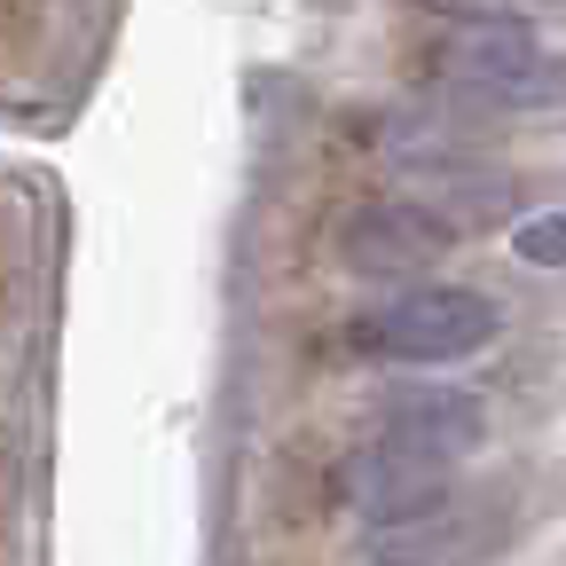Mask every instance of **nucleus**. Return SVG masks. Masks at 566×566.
Masks as SVG:
<instances>
[{
    "label": "nucleus",
    "mask_w": 566,
    "mask_h": 566,
    "mask_svg": "<svg viewBox=\"0 0 566 566\" xmlns=\"http://www.w3.org/2000/svg\"><path fill=\"white\" fill-rule=\"evenodd\" d=\"M433 71L457 80L464 95L504 103V111H558L566 103V55L543 48L520 17H464L457 32H441Z\"/></svg>",
    "instance_id": "f257e3e1"
},
{
    "label": "nucleus",
    "mask_w": 566,
    "mask_h": 566,
    "mask_svg": "<svg viewBox=\"0 0 566 566\" xmlns=\"http://www.w3.org/2000/svg\"><path fill=\"white\" fill-rule=\"evenodd\" d=\"M495 338V307L464 283H417V292L370 307L354 323V346L370 363H401V370H441V363H464Z\"/></svg>",
    "instance_id": "f03ea898"
},
{
    "label": "nucleus",
    "mask_w": 566,
    "mask_h": 566,
    "mask_svg": "<svg viewBox=\"0 0 566 566\" xmlns=\"http://www.w3.org/2000/svg\"><path fill=\"white\" fill-rule=\"evenodd\" d=\"M449 472L441 457H417L401 441H363L338 472H331V495L346 512H363L370 527H424L433 512H449Z\"/></svg>",
    "instance_id": "7ed1b4c3"
},
{
    "label": "nucleus",
    "mask_w": 566,
    "mask_h": 566,
    "mask_svg": "<svg viewBox=\"0 0 566 566\" xmlns=\"http://www.w3.org/2000/svg\"><path fill=\"white\" fill-rule=\"evenodd\" d=\"M449 221L441 212H424L409 197H370V205H354L346 221H338V260L354 275H417L424 260H441L449 252Z\"/></svg>",
    "instance_id": "20e7f679"
},
{
    "label": "nucleus",
    "mask_w": 566,
    "mask_h": 566,
    "mask_svg": "<svg viewBox=\"0 0 566 566\" xmlns=\"http://www.w3.org/2000/svg\"><path fill=\"white\" fill-rule=\"evenodd\" d=\"M480 424H488V417H480V401H472V394H449V386H409V394H394V401H386L378 433H386V441H401V449H417V457L457 464V457H472Z\"/></svg>",
    "instance_id": "39448f33"
},
{
    "label": "nucleus",
    "mask_w": 566,
    "mask_h": 566,
    "mask_svg": "<svg viewBox=\"0 0 566 566\" xmlns=\"http://www.w3.org/2000/svg\"><path fill=\"white\" fill-rule=\"evenodd\" d=\"M512 252L527 268H566V212H535V221H520Z\"/></svg>",
    "instance_id": "423d86ee"
},
{
    "label": "nucleus",
    "mask_w": 566,
    "mask_h": 566,
    "mask_svg": "<svg viewBox=\"0 0 566 566\" xmlns=\"http://www.w3.org/2000/svg\"><path fill=\"white\" fill-rule=\"evenodd\" d=\"M424 9H449V17H504L495 0H424Z\"/></svg>",
    "instance_id": "0eeeda50"
},
{
    "label": "nucleus",
    "mask_w": 566,
    "mask_h": 566,
    "mask_svg": "<svg viewBox=\"0 0 566 566\" xmlns=\"http://www.w3.org/2000/svg\"><path fill=\"white\" fill-rule=\"evenodd\" d=\"M394 566H424V558H394Z\"/></svg>",
    "instance_id": "6e6552de"
}]
</instances>
